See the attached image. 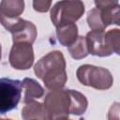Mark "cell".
Here are the masks:
<instances>
[{
    "label": "cell",
    "instance_id": "6da1fadb",
    "mask_svg": "<svg viewBox=\"0 0 120 120\" xmlns=\"http://www.w3.org/2000/svg\"><path fill=\"white\" fill-rule=\"evenodd\" d=\"M34 71L50 90L64 87L68 81L65 57L59 51L51 52L43 56L35 65Z\"/></svg>",
    "mask_w": 120,
    "mask_h": 120
},
{
    "label": "cell",
    "instance_id": "7a4b0ae2",
    "mask_svg": "<svg viewBox=\"0 0 120 120\" xmlns=\"http://www.w3.org/2000/svg\"><path fill=\"white\" fill-rule=\"evenodd\" d=\"M76 75L82 84L98 90H107L113 83V78L111 72L100 67L87 64L82 65L77 69Z\"/></svg>",
    "mask_w": 120,
    "mask_h": 120
},
{
    "label": "cell",
    "instance_id": "3957f363",
    "mask_svg": "<svg viewBox=\"0 0 120 120\" xmlns=\"http://www.w3.org/2000/svg\"><path fill=\"white\" fill-rule=\"evenodd\" d=\"M47 119H68L70 113L69 89H55L49 92L44 98Z\"/></svg>",
    "mask_w": 120,
    "mask_h": 120
},
{
    "label": "cell",
    "instance_id": "277c9868",
    "mask_svg": "<svg viewBox=\"0 0 120 120\" xmlns=\"http://www.w3.org/2000/svg\"><path fill=\"white\" fill-rule=\"evenodd\" d=\"M84 13L82 0H61L51 9V20L55 27L74 23Z\"/></svg>",
    "mask_w": 120,
    "mask_h": 120
},
{
    "label": "cell",
    "instance_id": "5b68a950",
    "mask_svg": "<svg viewBox=\"0 0 120 120\" xmlns=\"http://www.w3.org/2000/svg\"><path fill=\"white\" fill-rule=\"evenodd\" d=\"M1 24L12 34V40L14 42H28L33 43L36 40L38 32L36 25L20 17L15 19L0 18Z\"/></svg>",
    "mask_w": 120,
    "mask_h": 120
},
{
    "label": "cell",
    "instance_id": "8992f818",
    "mask_svg": "<svg viewBox=\"0 0 120 120\" xmlns=\"http://www.w3.org/2000/svg\"><path fill=\"white\" fill-rule=\"evenodd\" d=\"M22 82L9 78H0V114L15 109L22 97Z\"/></svg>",
    "mask_w": 120,
    "mask_h": 120
},
{
    "label": "cell",
    "instance_id": "52a82bcc",
    "mask_svg": "<svg viewBox=\"0 0 120 120\" xmlns=\"http://www.w3.org/2000/svg\"><path fill=\"white\" fill-rule=\"evenodd\" d=\"M9 63L16 69H28L34 63V51L31 43L14 42L9 52Z\"/></svg>",
    "mask_w": 120,
    "mask_h": 120
},
{
    "label": "cell",
    "instance_id": "ba28073f",
    "mask_svg": "<svg viewBox=\"0 0 120 120\" xmlns=\"http://www.w3.org/2000/svg\"><path fill=\"white\" fill-rule=\"evenodd\" d=\"M85 39L89 53L100 57L113 53L107 44L104 30H92L87 33Z\"/></svg>",
    "mask_w": 120,
    "mask_h": 120
},
{
    "label": "cell",
    "instance_id": "9c48e42d",
    "mask_svg": "<svg viewBox=\"0 0 120 120\" xmlns=\"http://www.w3.org/2000/svg\"><path fill=\"white\" fill-rule=\"evenodd\" d=\"M24 10L23 0H2L0 3V18L15 19Z\"/></svg>",
    "mask_w": 120,
    "mask_h": 120
},
{
    "label": "cell",
    "instance_id": "30bf717a",
    "mask_svg": "<svg viewBox=\"0 0 120 120\" xmlns=\"http://www.w3.org/2000/svg\"><path fill=\"white\" fill-rule=\"evenodd\" d=\"M56 35L60 44L68 47L78 38V27L75 22L58 26L56 27Z\"/></svg>",
    "mask_w": 120,
    "mask_h": 120
},
{
    "label": "cell",
    "instance_id": "8fae6325",
    "mask_svg": "<svg viewBox=\"0 0 120 120\" xmlns=\"http://www.w3.org/2000/svg\"><path fill=\"white\" fill-rule=\"evenodd\" d=\"M22 87L24 89V103L32 101L36 98H40L44 95V90L41 85L31 78H24L22 82Z\"/></svg>",
    "mask_w": 120,
    "mask_h": 120
},
{
    "label": "cell",
    "instance_id": "7c38bea8",
    "mask_svg": "<svg viewBox=\"0 0 120 120\" xmlns=\"http://www.w3.org/2000/svg\"><path fill=\"white\" fill-rule=\"evenodd\" d=\"M22 117L24 120L31 119H47V114L44 109L43 104L37 101H29L25 103V106L22 111Z\"/></svg>",
    "mask_w": 120,
    "mask_h": 120
},
{
    "label": "cell",
    "instance_id": "4fadbf2b",
    "mask_svg": "<svg viewBox=\"0 0 120 120\" xmlns=\"http://www.w3.org/2000/svg\"><path fill=\"white\" fill-rule=\"evenodd\" d=\"M70 94V113L74 115L83 114L87 109L88 101L82 93L69 89Z\"/></svg>",
    "mask_w": 120,
    "mask_h": 120
},
{
    "label": "cell",
    "instance_id": "5bb4252c",
    "mask_svg": "<svg viewBox=\"0 0 120 120\" xmlns=\"http://www.w3.org/2000/svg\"><path fill=\"white\" fill-rule=\"evenodd\" d=\"M68 52L70 55L76 60H80L86 57L89 54V52L85 38L78 36L77 39L71 45L68 46Z\"/></svg>",
    "mask_w": 120,
    "mask_h": 120
},
{
    "label": "cell",
    "instance_id": "9a60e30c",
    "mask_svg": "<svg viewBox=\"0 0 120 120\" xmlns=\"http://www.w3.org/2000/svg\"><path fill=\"white\" fill-rule=\"evenodd\" d=\"M87 22L92 30H105L106 26L103 22L101 12L98 8H93L88 12Z\"/></svg>",
    "mask_w": 120,
    "mask_h": 120
},
{
    "label": "cell",
    "instance_id": "2e32d148",
    "mask_svg": "<svg viewBox=\"0 0 120 120\" xmlns=\"http://www.w3.org/2000/svg\"><path fill=\"white\" fill-rule=\"evenodd\" d=\"M107 44L112 52L119 54L120 52V30L115 28L105 33Z\"/></svg>",
    "mask_w": 120,
    "mask_h": 120
},
{
    "label": "cell",
    "instance_id": "e0dca14e",
    "mask_svg": "<svg viewBox=\"0 0 120 120\" xmlns=\"http://www.w3.org/2000/svg\"><path fill=\"white\" fill-rule=\"evenodd\" d=\"M52 0H33V8L38 12H47L51 8Z\"/></svg>",
    "mask_w": 120,
    "mask_h": 120
},
{
    "label": "cell",
    "instance_id": "ac0fdd59",
    "mask_svg": "<svg viewBox=\"0 0 120 120\" xmlns=\"http://www.w3.org/2000/svg\"><path fill=\"white\" fill-rule=\"evenodd\" d=\"M97 8L105 9L118 5V0H94Z\"/></svg>",
    "mask_w": 120,
    "mask_h": 120
},
{
    "label": "cell",
    "instance_id": "d6986e66",
    "mask_svg": "<svg viewBox=\"0 0 120 120\" xmlns=\"http://www.w3.org/2000/svg\"><path fill=\"white\" fill-rule=\"evenodd\" d=\"M0 60H1V45H0Z\"/></svg>",
    "mask_w": 120,
    "mask_h": 120
}]
</instances>
